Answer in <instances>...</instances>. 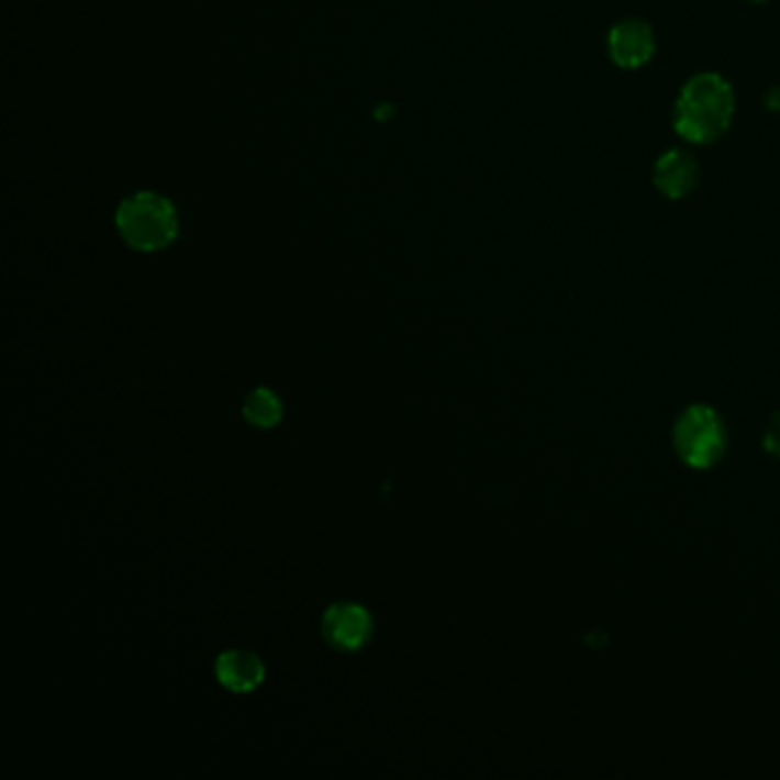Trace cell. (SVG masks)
I'll use <instances>...</instances> for the list:
<instances>
[{"label":"cell","instance_id":"cell-1","mask_svg":"<svg viewBox=\"0 0 780 780\" xmlns=\"http://www.w3.org/2000/svg\"><path fill=\"white\" fill-rule=\"evenodd\" d=\"M735 92L731 82L712 71L687 80L678 101L673 126L691 145H710L731 129Z\"/></svg>","mask_w":780,"mask_h":780},{"label":"cell","instance_id":"cell-2","mask_svg":"<svg viewBox=\"0 0 780 780\" xmlns=\"http://www.w3.org/2000/svg\"><path fill=\"white\" fill-rule=\"evenodd\" d=\"M122 238L141 253H156L177 236V211L156 192H137L118 211Z\"/></svg>","mask_w":780,"mask_h":780},{"label":"cell","instance_id":"cell-3","mask_svg":"<svg viewBox=\"0 0 780 780\" xmlns=\"http://www.w3.org/2000/svg\"><path fill=\"white\" fill-rule=\"evenodd\" d=\"M676 452L693 469L712 467L726 449V431L707 405H693L676 424Z\"/></svg>","mask_w":780,"mask_h":780},{"label":"cell","instance_id":"cell-4","mask_svg":"<svg viewBox=\"0 0 780 780\" xmlns=\"http://www.w3.org/2000/svg\"><path fill=\"white\" fill-rule=\"evenodd\" d=\"M321 627L332 648L353 653L369 644L374 634V619L361 604L339 602L325 611Z\"/></svg>","mask_w":780,"mask_h":780},{"label":"cell","instance_id":"cell-5","mask_svg":"<svg viewBox=\"0 0 780 780\" xmlns=\"http://www.w3.org/2000/svg\"><path fill=\"white\" fill-rule=\"evenodd\" d=\"M609 58L623 69H638L653 60L655 55V33L653 27L640 19H625L611 27Z\"/></svg>","mask_w":780,"mask_h":780},{"label":"cell","instance_id":"cell-6","mask_svg":"<svg viewBox=\"0 0 780 780\" xmlns=\"http://www.w3.org/2000/svg\"><path fill=\"white\" fill-rule=\"evenodd\" d=\"M655 186L668 200H682L699 186V160L684 149H668L655 163Z\"/></svg>","mask_w":780,"mask_h":780},{"label":"cell","instance_id":"cell-7","mask_svg":"<svg viewBox=\"0 0 780 780\" xmlns=\"http://www.w3.org/2000/svg\"><path fill=\"white\" fill-rule=\"evenodd\" d=\"M215 678L234 693H249L264 682L266 666L253 653L227 650L215 659Z\"/></svg>","mask_w":780,"mask_h":780},{"label":"cell","instance_id":"cell-8","mask_svg":"<svg viewBox=\"0 0 780 780\" xmlns=\"http://www.w3.org/2000/svg\"><path fill=\"white\" fill-rule=\"evenodd\" d=\"M282 412L285 410H282L280 399H277L266 387L255 389V392L247 397V401L243 405L245 420L259 428H272L275 424H280Z\"/></svg>","mask_w":780,"mask_h":780},{"label":"cell","instance_id":"cell-9","mask_svg":"<svg viewBox=\"0 0 780 780\" xmlns=\"http://www.w3.org/2000/svg\"><path fill=\"white\" fill-rule=\"evenodd\" d=\"M754 3H765V0H754Z\"/></svg>","mask_w":780,"mask_h":780}]
</instances>
